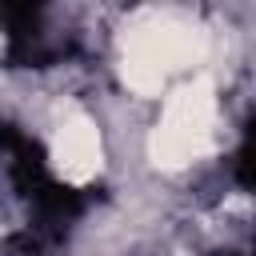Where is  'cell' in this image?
<instances>
[{
	"mask_svg": "<svg viewBox=\"0 0 256 256\" xmlns=\"http://www.w3.org/2000/svg\"><path fill=\"white\" fill-rule=\"evenodd\" d=\"M208 36L200 24L172 12H144L120 40V72L124 84L140 96H156L172 72L200 64Z\"/></svg>",
	"mask_w": 256,
	"mask_h": 256,
	"instance_id": "obj_1",
	"label": "cell"
},
{
	"mask_svg": "<svg viewBox=\"0 0 256 256\" xmlns=\"http://www.w3.org/2000/svg\"><path fill=\"white\" fill-rule=\"evenodd\" d=\"M52 160H56L60 176L72 184H84L100 172V132L84 112L68 108L60 116V124L52 132Z\"/></svg>",
	"mask_w": 256,
	"mask_h": 256,
	"instance_id": "obj_3",
	"label": "cell"
},
{
	"mask_svg": "<svg viewBox=\"0 0 256 256\" xmlns=\"http://www.w3.org/2000/svg\"><path fill=\"white\" fill-rule=\"evenodd\" d=\"M212 136H216V88L212 80L196 76L168 96L164 116L152 128L148 156L156 168H184L212 148Z\"/></svg>",
	"mask_w": 256,
	"mask_h": 256,
	"instance_id": "obj_2",
	"label": "cell"
}]
</instances>
